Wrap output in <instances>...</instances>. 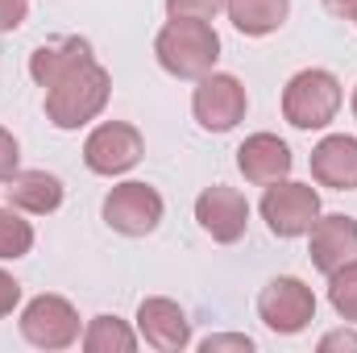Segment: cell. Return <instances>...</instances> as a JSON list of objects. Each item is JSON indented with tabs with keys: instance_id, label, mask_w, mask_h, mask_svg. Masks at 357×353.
Segmentation results:
<instances>
[{
	"instance_id": "1",
	"label": "cell",
	"mask_w": 357,
	"mask_h": 353,
	"mask_svg": "<svg viewBox=\"0 0 357 353\" xmlns=\"http://www.w3.org/2000/svg\"><path fill=\"white\" fill-rule=\"evenodd\" d=\"M108 96H112V75L91 54L75 71H67L59 84L46 88V121L54 129H63V133L84 129L108 108Z\"/></svg>"
},
{
	"instance_id": "2",
	"label": "cell",
	"mask_w": 357,
	"mask_h": 353,
	"mask_svg": "<svg viewBox=\"0 0 357 353\" xmlns=\"http://www.w3.org/2000/svg\"><path fill=\"white\" fill-rule=\"evenodd\" d=\"M154 59L167 75L175 80H199L208 71H216L220 59V33L212 29V21H195V17H167V25L154 38Z\"/></svg>"
},
{
	"instance_id": "3",
	"label": "cell",
	"mask_w": 357,
	"mask_h": 353,
	"mask_svg": "<svg viewBox=\"0 0 357 353\" xmlns=\"http://www.w3.org/2000/svg\"><path fill=\"white\" fill-rule=\"evenodd\" d=\"M341 104H345V88H341V80H337L333 71H324V67H303V71H295V75L287 80V88H282V121H287L291 129H303V133L328 129V125L337 121Z\"/></svg>"
},
{
	"instance_id": "4",
	"label": "cell",
	"mask_w": 357,
	"mask_h": 353,
	"mask_svg": "<svg viewBox=\"0 0 357 353\" xmlns=\"http://www.w3.org/2000/svg\"><path fill=\"white\" fill-rule=\"evenodd\" d=\"M162 212H167V204H162L158 187H150V183H142V179L116 183V187L104 195V204H100L104 225H108L112 233H121V237H150V233L162 225Z\"/></svg>"
},
{
	"instance_id": "5",
	"label": "cell",
	"mask_w": 357,
	"mask_h": 353,
	"mask_svg": "<svg viewBox=\"0 0 357 353\" xmlns=\"http://www.w3.org/2000/svg\"><path fill=\"white\" fill-rule=\"evenodd\" d=\"M21 337L33 345V350H71L79 345L84 337V324H79V312L67 295H33L25 308H21Z\"/></svg>"
},
{
	"instance_id": "6",
	"label": "cell",
	"mask_w": 357,
	"mask_h": 353,
	"mask_svg": "<svg viewBox=\"0 0 357 353\" xmlns=\"http://www.w3.org/2000/svg\"><path fill=\"white\" fill-rule=\"evenodd\" d=\"M245 108H250V91L237 75L229 71H208L195 80L191 91V117L199 121V129L208 133H229L245 121Z\"/></svg>"
},
{
	"instance_id": "7",
	"label": "cell",
	"mask_w": 357,
	"mask_h": 353,
	"mask_svg": "<svg viewBox=\"0 0 357 353\" xmlns=\"http://www.w3.org/2000/svg\"><path fill=\"white\" fill-rule=\"evenodd\" d=\"M320 216V191L312 183H295V179H278L266 183V195H262V220L274 237L291 241V237H307V229L316 225Z\"/></svg>"
},
{
	"instance_id": "8",
	"label": "cell",
	"mask_w": 357,
	"mask_h": 353,
	"mask_svg": "<svg viewBox=\"0 0 357 353\" xmlns=\"http://www.w3.org/2000/svg\"><path fill=\"white\" fill-rule=\"evenodd\" d=\"M146 154V137L129 121H100L84 142V167L91 175H129Z\"/></svg>"
},
{
	"instance_id": "9",
	"label": "cell",
	"mask_w": 357,
	"mask_h": 353,
	"mask_svg": "<svg viewBox=\"0 0 357 353\" xmlns=\"http://www.w3.org/2000/svg\"><path fill=\"white\" fill-rule=\"evenodd\" d=\"M258 316H262V324L270 333L295 337V333H303L316 320V291L303 278H295V274H278L258 295Z\"/></svg>"
},
{
	"instance_id": "10",
	"label": "cell",
	"mask_w": 357,
	"mask_h": 353,
	"mask_svg": "<svg viewBox=\"0 0 357 353\" xmlns=\"http://www.w3.org/2000/svg\"><path fill=\"white\" fill-rule=\"evenodd\" d=\"M195 220H199V229H204L212 241L233 246V241H241L245 229H250V200H245L237 187H225V183L204 187V191L195 195Z\"/></svg>"
},
{
	"instance_id": "11",
	"label": "cell",
	"mask_w": 357,
	"mask_h": 353,
	"mask_svg": "<svg viewBox=\"0 0 357 353\" xmlns=\"http://www.w3.org/2000/svg\"><path fill=\"white\" fill-rule=\"evenodd\" d=\"M137 337L158 353H178L191 345V320L167 295H146L137 303Z\"/></svg>"
},
{
	"instance_id": "12",
	"label": "cell",
	"mask_w": 357,
	"mask_h": 353,
	"mask_svg": "<svg viewBox=\"0 0 357 353\" xmlns=\"http://www.w3.org/2000/svg\"><path fill=\"white\" fill-rule=\"evenodd\" d=\"M307 258L320 274H333L345 262H357V220L345 212H320L307 229Z\"/></svg>"
},
{
	"instance_id": "13",
	"label": "cell",
	"mask_w": 357,
	"mask_h": 353,
	"mask_svg": "<svg viewBox=\"0 0 357 353\" xmlns=\"http://www.w3.org/2000/svg\"><path fill=\"white\" fill-rule=\"evenodd\" d=\"M291 167H295L291 146L278 133H250L237 146V171L245 175V183H254V187H266V183L287 179Z\"/></svg>"
},
{
	"instance_id": "14",
	"label": "cell",
	"mask_w": 357,
	"mask_h": 353,
	"mask_svg": "<svg viewBox=\"0 0 357 353\" xmlns=\"http://www.w3.org/2000/svg\"><path fill=\"white\" fill-rule=\"evenodd\" d=\"M312 179L333 191H354L357 187V137L349 133H328L312 146Z\"/></svg>"
},
{
	"instance_id": "15",
	"label": "cell",
	"mask_w": 357,
	"mask_h": 353,
	"mask_svg": "<svg viewBox=\"0 0 357 353\" xmlns=\"http://www.w3.org/2000/svg\"><path fill=\"white\" fill-rule=\"evenodd\" d=\"M84 59H91L88 38H59V42H42L29 54V80L46 91L50 84H59L67 71H75Z\"/></svg>"
},
{
	"instance_id": "16",
	"label": "cell",
	"mask_w": 357,
	"mask_h": 353,
	"mask_svg": "<svg viewBox=\"0 0 357 353\" xmlns=\"http://www.w3.org/2000/svg\"><path fill=\"white\" fill-rule=\"evenodd\" d=\"M4 191H8V204L25 216H50L63 204V179L50 171H17Z\"/></svg>"
},
{
	"instance_id": "17",
	"label": "cell",
	"mask_w": 357,
	"mask_h": 353,
	"mask_svg": "<svg viewBox=\"0 0 357 353\" xmlns=\"http://www.w3.org/2000/svg\"><path fill=\"white\" fill-rule=\"evenodd\" d=\"M225 13H229L237 33L266 38L274 29H282V21L291 13V0H225Z\"/></svg>"
},
{
	"instance_id": "18",
	"label": "cell",
	"mask_w": 357,
	"mask_h": 353,
	"mask_svg": "<svg viewBox=\"0 0 357 353\" xmlns=\"http://www.w3.org/2000/svg\"><path fill=\"white\" fill-rule=\"evenodd\" d=\"M79 345L88 353H133L142 345V337H137V329H129V320H121V316H91L88 324H84Z\"/></svg>"
},
{
	"instance_id": "19",
	"label": "cell",
	"mask_w": 357,
	"mask_h": 353,
	"mask_svg": "<svg viewBox=\"0 0 357 353\" xmlns=\"http://www.w3.org/2000/svg\"><path fill=\"white\" fill-rule=\"evenodd\" d=\"M33 250V225L13 204H0V262H17Z\"/></svg>"
},
{
	"instance_id": "20",
	"label": "cell",
	"mask_w": 357,
	"mask_h": 353,
	"mask_svg": "<svg viewBox=\"0 0 357 353\" xmlns=\"http://www.w3.org/2000/svg\"><path fill=\"white\" fill-rule=\"evenodd\" d=\"M328 303L345 324H357V262H345L328 274Z\"/></svg>"
},
{
	"instance_id": "21",
	"label": "cell",
	"mask_w": 357,
	"mask_h": 353,
	"mask_svg": "<svg viewBox=\"0 0 357 353\" xmlns=\"http://www.w3.org/2000/svg\"><path fill=\"white\" fill-rule=\"evenodd\" d=\"M216 13H225V0H167V17L216 21Z\"/></svg>"
},
{
	"instance_id": "22",
	"label": "cell",
	"mask_w": 357,
	"mask_h": 353,
	"mask_svg": "<svg viewBox=\"0 0 357 353\" xmlns=\"http://www.w3.org/2000/svg\"><path fill=\"white\" fill-rule=\"evenodd\" d=\"M199 350L204 353H254V337H245V333H212V337H204L199 341Z\"/></svg>"
},
{
	"instance_id": "23",
	"label": "cell",
	"mask_w": 357,
	"mask_h": 353,
	"mask_svg": "<svg viewBox=\"0 0 357 353\" xmlns=\"http://www.w3.org/2000/svg\"><path fill=\"white\" fill-rule=\"evenodd\" d=\"M17 171H21V146H17V137L0 125V183H8Z\"/></svg>"
},
{
	"instance_id": "24",
	"label": "cell",
	"mask_w": 357,
	"mask_h": 353,
	"mask_svg": "<svg viewBox=\"0 0 357 353\" xmlns=\"http://www.w3.org/2000/svg\"><path fill=\"white\" fill-rule=\"evenodd\" d=\"M25 17H29V0H0V38L21 29Z\"/></svg>"
},
{
	"instance_id": "25",
	"label": "cell",
	"mask_w": 357,
	"mask_h": 353,
	"mask_svg": "<svg viewBox=\"0 0 357 353\" xmlns=\"http://www.w3.org/2000/svg\"><path fill=\"white\" fill-rule=\"evenodd\" d=\"M21 303V283L8 274V270H0V320L4 316H13V308Z\"/></svg>"
},
{
	"instance_id": "26",
	"label": "cell",
	"mask_w": 357,
	"mask_h": 353,
	"mask_svg": "<svg viewBox=\"0 0 357 353\" xmlns=\"http://www.w3.org/2000/svg\"><path fill=\"white\" fill-rule=\"evenodd\" d=\"M320 353H333V350H357V333L354 329H333V333H324L320 337Z\"/></svg>"
},
{
	"instance_id": "27",
	"label": "cell",
	"mask_w": 357,
	"mask_h": 353,
	"mask_svg": "<svg viewBox=\"0 0 357 353\" xmlns=\"http://www.w3.org/2000/svg\"><path fill=\"white\" fill-rule=\"evenodd\" d=\"M324 8H328L333 17H341V21H354V13H357V0H324Z\"/></svg>"
},
{
	"instance_id": "28",
	"label": "cell",
	"mask_w": 357,
	"mask_h": 353,
	"mask_svg": "<svg viewBox=\"0 0 357 353\" xmlns=\"http://www.w3.org/2000/svg\"><path fill=\"white\" fill-rule=\"evenodd\" d=\"M354 121H357V88H354Z\"/></svg>"
},
{
	"instance_id": "29",
	"label": "cell",
	"mask_w": 357,
	"mask_h": 353,
	"mask_svg": "<svg viewBox=\"0 0 357 353\" xmlns=\"http://www.w3.org/2000/svg\"><path fill=\"white\" fill-rule=\"evenodd\" d=\"M354 25H357V13H354Z\"/></svg>"
}]
</instances>
